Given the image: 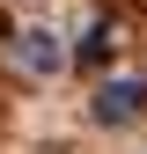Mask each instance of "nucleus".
Instances as JSON below:
<instances>
[{
  "label": "nucleus",
  "mask_w": 147,
  "mask_h": 154,
  "mask_svg": "<svg viewBox=\"0 0 147 154\" xmlns=\"http://www.w3.org/2000/svg\"><path fill=\"white\" fill-rule=\"evenodd\" d=\"M140 103H147V88H140V81H103L96 118H103V125H133V118H140Z\"/></svg>",
  "instance_id": "f257e3e1"
},
{
  "label": "nucleus",
  "mask_w": 147,
  "mask_h": 154,
  "mask_svg": "<svg viewBox=\"0 0 147 154\" xmlns=\"http://www.w3.org/2000/svg\"><path fill=\"white\" fill-rule=\"evenodd\" d=\"M15 59L30 73H59V44H52V29H22V44H15Z\"/></svg>",
  "instance_id": "f03ea898"
}]
</instances>
